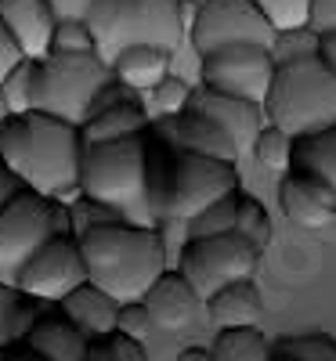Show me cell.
<instances>
[{
	"label": "cell",
	"mask_w": 336,
	"mask_h": 361,
	"mask_svg": "<svg viewBox=\"0 0 336 361\" xmlns=\"http://www.w3.org/2000/svg\"><path fill=\"white\" fill-rule=\"evenodd\" d=\"M239 163L188 152L160 130H145V202L156 224L192 221L199 209L239 192Z\"/></svg>",
	"instance_id": "1"
},
{
	"label": "cell",
	"mask_w": 336,
	"mask_h": 361,
	"mask_svg": "<svg viewBox=\"0 0 336 361\" xmlns=\"http://www.w3.org/2000/svg\"><path fill=\"white\" fill-rule=\"evenodd\" d=\"M80 127L62 116L25 109L0 123V163L25 188L62 202L80 199Z\"/></svg>",
	"instance_id": "2"
},
{
	"label": "cell",
	"mask_w": 336,
	"mask_h": 361,
	"mask_svg": "<svg viewBox=\"0 0 336 361\" xmlns=\"http://www.w3.org/2000/svg\"><path fill=\"white\" fill-rule=\"evenodd\" d=\"M76 243L87 267V282L116 296L119 304L141 300L167 267V246L156 224H138L127 217L87 221L76 231Z\"/></svg>",
	"instance_id": "3"
},
{
	"label": "cell",
	"mask_w": 336,
	"mask_h": 361,
	"mask_svg": "<svg viewBox=\"0 0 336 361\" xmlns=\"http://www.w3.org/2000/svg\"><path fill=\"white\" fill-rule=\"evenodd\" d=\"M145 130L83 145L80 199H87L90 206H105L127 221L156 224L148 214V202H145Z\"/></svg>",
	"instance_id": "4"
},
{
	"label": "cell",
	"mask_w": 336,
	"mask_h": 361,
	"mask_svg": "<svg viewBox=\"0 0 336 361\" xmlns=\"http://www.w3.org/2000/svg\"><path fill=\"white\" fill-rule=\"evenodd\" d=\"M260 109L268 123L293 137L336 123V69H329L318 54L275 62Z\"/></svg>",
	"instance_id": "5"
},
{
	"label": "cell",
	"mask_w": 336,
	"mask_h": 361,
	"mask_svg": "<svg viewBox=\"0 0 336 361\" xmlns=\"http://www.w3.org/2000/svg\"><path fill=\"white\" fill-rule=\"evenodd\" d=\"M83 22L105 62L131 44H156L174 54L188 33L181 0H90Z\"/></svg>",
	"instance_id": "6"
},
{
	"label": "cell",
	"mask_w": 336,
	"mask_h": 361,
	"mask_svg": "<svg viewBox=\"0 0 336 361\" xmlns=\"http://www.w3.org/2000/svg\"><path fill=\"white\" fill-rule=\"evenodd\" d=\"M112 76V66L98 51H47L33 58V109L83 123L98 87Z\"/></svg>",
	"instance_id": "7"
},
{
	"label": "cell",
	"mask_w": 336,
	"mask_h": 361,
	"mask_svg": "<svg viewBox=\"0 0 336 361\" xmlns=\"http://www.w3.org/2000/svg\"><path fill=\"white\" fill-rule=\"evenodd\" d=\"M58 231H73L69 202L33 188H18L0 206V282L15 286L22 264Z\"/></svg>",
	"instance_id": "8"
},
{
	"label": "cell",
	"mask_w": 336,
	"mask_h": 361,
	"mask_svg": "<svg viewBox=\"0 0 336 361\" xmlns=\"http://www.w3.org/2000/svg\"><path fill=\"white\" fill-rule=\"evenodd\" d=\"M257 260H260V250L253 243H246L239 231H224V235L188 238V243L181 246L177 271L196 289L199 304H206L221 286L239 282V279H253Z\"/></svg>",
	"instance_id": "9"
},
{
	"label": "cell",
	"mask_w": 336,
	"mask_h": 361,
	"mask_svg": "<svg viewBox=\"0 0 336 361\" xmlns=\"http://www.w3.org/2000/svg\"><path fill=\"white\" fill-rule=\"evenodd\" d=\"M188 40L196 54L217 51L228 44H264L271 47L275 29L257 11L253 0H203L188 25Z\"/></svg>",
	"instance_id": "10"
},
{
	"label": "cell",
	"mask_w": 336,
	"mask_h": 361,
	"mask_svg": "<svg viewBox=\"0 0 336 361\" xmlns=\"http://www.w3.org/2000/svg\"><path fill=\"white\" fill-rule=\"evenodd\" d=\"M83 282H87V267H83V257H80L76 231L51 235L15 275V289L40 300V304H58L66 293H73Z\"/></svg>",
	"instance_id": "11"
},
{
	"label": "cell",
	"mask_w": 336,
	"mask_h": 361,
	"mask_svg": "<svg viewBox=\"0 0 336 361\" xmlns=\"http://www.w3.org/2000/svg\"><path fill=\"white\" fill-rule=\"evenodd\" d=\"M199 58H203L199 73H203L206 87H217V90H228V94L250 98L257 105L264 102L271 73H275L271 51L264 44H228V47H217V51H206Z\"/></svg>",
	"instance_id": "12"
},
{
	"label": "cell",
	"mask_w": 336,
	"mask_h": 361,
	"mask_svg": "<svg viewBox=\"0 0 336 361\" xmlns=\"http://www.w3.org/2000/svg\"><path fill=\"white\" fill-rule=\"evenodd\" d=\"M188 109L210 116L239 148V156H246L260 127H264V109L250 98H239V94H228V90H217V87H192V98H188Z\"/></svg>",
	"instance_id": "13"
},
{
	"label": "cell",
	"mask_w": 336,
	"mask_h": 361,
	"mask_svg": "<svg viewBox=\"0 0 336 361\" xmlns=\"http://www.w3.org/2000/svg\"><path fill=\"white\" fill-rule=\"evenodd\" d=\"M279 202L282 214L289 217V224L308 228V231H322L336 221V192L325 185L322 177L308 173V170H286L279 180Z\"/></svg>",
	"instance_id": "14"
},
{
	"label": "cell",
	"mask_w": 336,
	"mask_h": 361,
	"mask_svg": "<svg viewBox=\"0 0 336 361\" xmlns=\"http://www.w3.org/2000/svg\"><path fill=\"white\" fill-rule=\"evenodd\" d=\"M152 130H160L167 141H174L177 148H188V152H203V156H213V159H235L239 163L235 141L213 123L210 116H203L196 109H181L174 116H156L152 119Z\"/></svg>",
	"instance_id": "15"
},
{
	"label": "cell",
	"mask_w": 336,
	"mask_h": 361,
	"mask_svg": "<svg viewBox=\"0 0 336 361\" xmlns=\"http://www.w3.org/2000/svg\"><path fill=\"white\" fill-rule=\"evenodd\" d=\"M141 304L148 307L152 325H156V329L177 333V329H185V325L196 318L199 296H196V289L188 286V279L181 275L177 267H174V271H170V267H163V271H160V279L145 289Z\"/></svg>",
	"instance_id": "16"
},
{
	"label": "cell",
	"mask_w": 336,
	"mask_h": 361,
	"mask_svg": "<svg viewBox=\"0 0 336 361\" xmlns=\"http://www.w3.org/2000/svg\"><path fill=\"white\" fill-rule=\"evenodd\" d=\"M87 333L62 311H40L25 333V347L44 361H87Z\"/></svg>",
	"instance_id": "17"
},
{
	"label": "cell",
	"mask_w": 336,
	"mask_h": 361,
	"mask_svg": "<svg viewBox=\"0 0 336 361\" xmlns=\"http://www.w3.org/2000/svg\"><path fill=\"white\" fill-rule=\"evenodd\" d=\"M0 22L11 29V37L25 58H40L51 51L58 18L47 0H0Z\"/></svg>",
	"instance_id": "18"
},
{
	"label": "cell",
	"mask_w": 336,
	"mask_h": 361,
	"mask_svg": "<svg viewBox=\"0 0 336 361\" xmlns=\"http://www.w3.org/2000/svg\"><path fill=\"white\" fill-rule=\"evenodd\" d=\"M58 311H62L66 318H73L90 340V336H102V333H109V329H116L119 300L109 296L105 289H98L95 282H83V286H76L73 293H66L62 300H58Z\"/></svg>",
	"instance_id": "19"
},
{
	"label": "cell",
	"mask_w": 336,
	"mask_h": 361,
	"mask_svg": "<svg viewBox=\"0 0 336 361\" xmlns=\"http://www.w3.org/2000/svg\"><path fill=\"white\" fill-rule=\"evenodd\" d=\"M170 51L167 47H156V44H131V47H124L116 58H112V76L116 80H124V83H131L134 90H145L148 87H156L167 73H170Z\"/></svg>",
	"instance_id": "20"
},
{
	"label": "cell",
	"mask_w": 336,
	"mask_h": 361,
	"mask_svg": "<svg viewBox=\"0 0 336 361\" xmlns=\"http://www.w3.org/2000/svg\"><path fill=\"white\" fill-rule=\"evenodd\" d=\"M152 123V116L145 112V102H119L102 112H90L80 123V141H109V137H127L141 134Z\"/></svg>",
	"instance_id": "21"
},
{
	"label": "cell",
	"mask_w": 336,
	"mask_h": 361,
	"mask_svg": "<svg viewBox=\"0 0 336 361\" xmlns=\"http://www.w3.org/2000/svg\"><path fill=\"white\" fill-rule=\"evenodd\" d=\"M206 307H210L217 325H257L260 314H264V304H260V293H257L253 279H239V282L221 286L206 300Z\"/></svg>",
	"instance_id": "22"
},
{
	"label": "cell",
	"mask_w": 336,
	"mask_h": 361,
	"mask_svg": "<svg viewBox=\"0 0 336 361\" xmlns=\"http://www.w3.org/2000/svg\"><path fill=\"white\" fill-rule=\"evenodd\" d=\"M293 170H308L322 177L325 185L336 192V123L315 130V134H300L293 137Z\"/></svg>",
	"instance_id": "23"
},
{
	"label": "cell",
	"mask_w": 336,
	"mask_h": 361,
	"mask_svg": "<svg viewBox=\"0 0 336 361\" xmlns=\"http://www.w3.org/2000/svg\"><path fill=\"white\" fill-rule=\"evenodd\" d=\"M271 343L257 325H221L210 343V361H268Z\"/></svg>",
	"instance_id": "24"
},
{
	"label": "cell",
	"mask_w": 336,
	"mask_h": 361,
	"mask_svg": "<svg viewBox=\"0 0 336 361\" xmlns=\"http://www.w3.org/2000/svg\"><path fill=\"white\" fill-rule=\"evenodd\" d=\"M40 314V300L25 296L11 282H0V343H15L25 340L29 325Z\"/></svg>",
	"instance_id": "25"
},
{
	"label": "cell",
	"mask_w": 336,
	"mask_h": 361,
	"mask_svg": "<svg viewBox=\"0 0 336 361\" xmlns=\"http://www.w3.org/2000/svg\"><path fill=\"white\" fill-rule=\"evenodd\" d=\"M268 361H336V340L325 333L282 336L271 343Z\"/></svg>",
	"instance_id": "26"
},
{
	"label": "cell",
	"mask_w": 336,
	"mask_h": 361,
	"mask_svg": "<svg viewBox=\"0 0 336 361\" xmlns=\"http://www.w3.org/2000/svg\"><path fill=\"white\" fill-rule=\"evenodd\" d=\"M235 231L246 238V243H253L260 253L271 246V217L260 199L246 195V192H235Z\"/></svg>",
	"instance_id": "27"
},
{
	"label": "cell",
	"mask_w": 336,
	"mask_h": 361,
	"mask_svg": "<svg viewBox=\"0 0 336 361\" xmlns=\"http://www.w3.org/2000/svg\"><path fill=\"white\" fill-rule=\"evenodd\" d=\"M250 152L257 156L260 166L286 173L289 163H293V134H286L282 127H275V123H268V119H264V127H260V134H257Z\"/></svg>",
	"instance_id": "28"
},
{
	"label": "cell",
	"mask_w": 336,
	"mask_h": 361,
	"mask_svg": "<svg viewBox=\"0 0 336 361\" xmlns=\"http://www.w3.org/2000/svg\"><path fill=\"white\" fill-rule=\"evenodd\" d=\"M87 361H145V343L127 336L124 329H109L102 336H90Z\"/></svg>",
	"instance_id": "29"
},
{
	"label": "cell",
	"mask_w": 336,
	"mask_h": 361,
	"mask_svg": "<svg viewBox=\"0 0 336 361\" xmlns=\"http://www.w3.org/2000/svg\"><path fill=\"white\" fill-rule=\"evenodd\" d=\"M148 94V105H145V112L156 119V116H174V112H181V109H188V98H192V83L185 80V76H163L156 87H148L145 90Z\"/></svg>",
	"instance_id": "30"
},
{
	"label": "cell",
	"mask_w": 336,
	"mask_h": 361,
	"mask_svg": "<svg viewBox=\"0 0 336 361\" xmlns=\"http://www.w3.org/2000/svg\"><path fill=\"white\" fill-rule=\"evenodd\" d=\"M224 231H235V192L210 202L206 209L188 221V238H199V235H224Z\"/></svg>",
	"instance_id": "31"
},
{
	"label": "cell",
	"mask_w": 336,
	"mask_h": 361,
	"mask_svg": "<svg viewBox=\"0 0 336 361\" xmlns=\"http://www.w3.org/2000/svg\"><path fill=\"white\" fill-rule=\"evenodd\" d=\"M271 62H289V58L304 54H318V29L311 25H296V29H279L271 40Z\"/></svg>",
	"instance_id": "32"
},
{
	"label": "cell",
	"mask_w": 336,
	"mask_h": 361,
	"mask_svg": "<svg viewBox=\"0 0 336 361\" xmlns=\"http://www.w3.org/2000/svg\"><path fill=\"white\" fill-rule=\"evenodd\" d=\"M0 94H4L8 112L33 109V58H22V62L0 80Z\"/></svg>",
	"instance_id": "33"
},
{
	"label": "cell",
	"mask_w": 336,
	"mask_h": 361,
	"mask_svg": "<svg viewBox=\"0 0 336 361\" xmlns=\"http://www.w3.org/2000/svg\"><path fill=\"white\" fill-rule=\"evenodd\" d=\"M257 11L271 22V29H296V25H308L311 18V0H253Z\"/></svg>",
	"instance_id": "34"
},
{
	"label": "cell",
	"mask_w": 336,
	"mask_h": 361,
	"mask_svg": "<svg viewBox=\"0 0 336 361\" xmlns=\"http://www.w3.org/2000/svg\"><path fill=\"white\" fill-rule=\"evenodd\" d=\"M51 47L54 51H95V37H90L83 18H58Z\"/></svg>",
	"instance_id": "35"
},
{
	"label": "cell",
	"mask_w": 336,
	"mask_h": 361,
	"mask_svg": "<svg viewBox=\"0 0 336 361\" xmlns=\"http://www.w3.org/2000/svg\"><path fill=\"white\" fill-rule=\"evenodd\" d=\"M116 329H124L127 336H134V340H148V333L156 325H152V314H148V307L141 304V300H124L119 304V318H116Z\"/></svg>",
	"instance_id": "36"
},
{
	"label": "cell",
	"mask_w": 336,
	"mask_h": 361,
	"mask_svg": "<svg viewBox=\"0 0 336 361\" xmlns=\"http://www.w3.org/2000/svg\"><path fill=\"white\" fill-rule=\"evenodd\" d=\"M22 58H25V54H22V47L15 44L11 29H8L4 22H0V80H4V76H8L18 62H22Z\"/></svg>",
	"instance_id": "37"
},
{
	"label": "cell",
	"mask_w": 336,
	"mask_h": 361,
	"mask_svg": "<svg viewBox=\"0 0 336 361\" xmlns=\"http://www.w3.org/2000/svg\"><path fill=\"white\" fill-rule=\"evenodd\" d=\"M311 29H336V0H311V18H308Z\"/></svg>",
	"instance_id": "38"
},
{
	"label": "cell",
	"mask_w": 336,
	"mask_h": 361,
	"mask_svg": "<svg viewBox=\"0 0 336 361\" xmlns=\"http://www.w3.org/2000/svg\"><path fill=\"white\" fill-rule=\"evenodd\" d=\"M47 4H51L54 18H83L90 0H47Z\"/></svg>",
	"instance_id": "39"
},
{
	"label": "cell",
	"mask_w": 336,
	"mask_h": 361,
	"mask_svg": "<svg viewBox=\"0 0 336 361\" xmlns=\"http://www.w3.org/2000/svg\"><path fill=\"white\" fill-rule=\"evenodd\" d=\"M318 58L329 69H336V29H322L318 33Z\"/></svg>",
	"instance_id": "40"
},
{
	"label": "cell",
	"mask_w": 336,
	"mask_h": 361,
	"mask_svg": "<svg viewBox=\"0 0 336 361\" xmlns=\"http://www.w3.org/2000/svg\"><path fill=\"white\" fill-rule=\"evenodd\" d=\"M18 188H25V185H22V180H18V177H15V173L4 166V163H0V206H4V202H8V199H11Z\"/></svg>",
	"instance_id": "41"
},
{
	"label": "cell",
	"mask_w": 336,
	"mask_h": 361,
	"mask_svg": "<svg viewBox=\"0 0 336 361\" xmlns=\"http://www.w3.org/2000/svg\"><path fill=\"white\" fill-rule=\"evenodd\" d=\"M177 361H210V347L192 343V347H185V350H177Z\"/></svg>",
	"instance_id": "42"
},
{
	"label": "cell",
	"mask_w": 336,
	"mask_h": 361,
	"mask_svg": "<svg viewBox=\"0 0 336 361\" xmlns=\"http://www.w3.org/2000/svg\"><path fill=\"white\" fill-rule=\"evenodd\" d=\"M8 116H11V112H8V105H4V94H0V123H4Z\"/></svg>",
	"instance_id": "43"
}]
</instances>
